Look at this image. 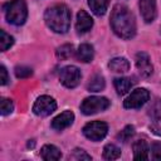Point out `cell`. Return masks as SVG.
<instances>
[{
	"label": "cell",
	"instance_id": "ffe728a7",
	"mask_svg": "<svg viewBox=\"0 0 161 161\" xmlns=\"http://www.w3.org/2000/svg\"><path fill=\"white\" fill-rule=\"evenodd\" d=\"M106 86V82H104V78L102 74L99 73H96L92 75V78L89 79V83H88V91L89 92H101Z\"/></svg>",
	"mask_w": 161,
	"mask_h": 161
},
{
	"label": "cell",
	"instance_id": "603a6c76",
	"mask_svg": "<svg viewBox=\"0 0 161 161\" xmlns=\"http://www.w3.org/2000/svg\"><path fill=\"white\" fill-rule=\"evenodd\" d=\"M14 44V38L5 33V30H0V49L1 52L8 50Z\"/></svg>",
	"mask_w": 161,
	"mask_h": 161
},
{
	"label": "cell",
	"instance_id": "4316f807",
	"mask_svg": "<svg viewBox=\"0 0 161 161\" xmlns=\"http://www.w3.org/2000/svg\"><path fill=\"white\" fill-rule=\"evenodd\" d=\"M69 158L72 160H77V161H82V160H92V157L84 151V150H80V148H75L73 151V153L69 156Z\"/></svg>",
	"mask_w": 161,
	"mask_h": 161
},
{
	"label": "cell",
	"instance_id": "83f0119b",
	"mask_svg": "<svg viewBox=\"0 0 161 161\" xmlns=\"http://www.w3.org/2000/svg\"><path fill=\"white\" fill-rule=\"evenodd\" d=\"M151 153L152 157L155 160H161V143L160 142H155L151 146Z\"/></svg>",
	"mask_w": 161,
	"mask_h": 161
},
{
	"label": "cell",
	"instance_id": "8992f818",
	"mask_svg": "<svg viewBox=\"0 0 161 161\" xmlns=\"http://www.w3.org/2000/svg\"><path fill=\"white\" fill-rule=\"evenodd\" d=\"M82 78L80 70L75 65H67L60 70L59 79L60 83L67 88H75Z\"/></svg>",
	"mask_w": 161,
	"mask_h": 161
},
{
	"label": "cell",
	"instance_id": "44dd1931",
	"mask_svg": "<svg viewBox=\"0 0 161 161\" xmlns=\"http://www.w3.org/2000/svg\"><path fill=\"white\" fill-rule=\"evenodd\" d=\"M121 156V150L113 145V143H108L104 146L103 148V157L106 160H117Z\"/></svg>",
	"mask_w": 161,
	"mask_h": 161
},
{
	"label": "cell",
	"instance_id": "5bb4252c",
	"mask_svg": "<svg viewBox=\"0 0 161 161\" xmlns=\"http://www.w3.org/2000/svg\"><path fill=\"white\" fill-rule=\"evenodd\" d=\"M133 158L135 160H147L148 158V145L145 140H137L132 145Z\"/></svg>",
	"mask_w": 161,
	"mask_h": 161
},
{
	"label": "cell",
	"instance_id": "cb8c5ba5",
	"mask_svg": "<svg viewBox=\"0 0 161 161\" xmlns=\"http://www.w3.org/2000/svg\"><path fill=\"white\" fill-rule=\"evenodd\" d=\"M133 135H135V127L131 126V125H128V126H126V127L118 133L117 138H118L119 141H122V142H127Z\"/></svg>",
	"mask_w": 161,
	"mask_h": 161
},
{
	"label": "cell",
	"instance_id": "ac0fdd59",
	"mask_svg": "<svg viewBox=\"0 0 161 161\" xmlns=\"http://www.w3.org/2000/svg\"><path fill=\"white\" fill-rule=\"evenodd\" d=\"M133 80L131 78H126V77H121V78H116L113 80V84H114V88L117 91V93L119 96L122 94H126L133 86Z\"/></svg>",
	"mask_w": 161,
	"mask_h": 161
},
{
	"label": "cell",
	"instance_id": "5b68a950",
	"mask_svg": "<svg viewBox=\"0 0 161 161\" xmlns=\"http://www.w3.org/2000/svg\"><path fill=\"white\" fill-rule=\"evenodd\" d=\"M108 132V126L107 123L102 121H93L87 123L83 127V135L91 140V141H101L106 137Z\"/></svg>",
	"mask_w": 161,
	"mask_h": 161
},
{
	"label": "cell",
	"instance_id": "e0dca14e",
	"mask_svg": "<svg viewBox=\"0 0 161 161\" xmlns=\"http://www.w3.org/2000/svg\"><path fill=\"white\" fill-rule=\"evenodd\" d=\"M77 57L80 62L83 63H89L92 62L93 57H94V50H93V47L91 44H80L78 47V50H77Z\"/></svg>",
	"mask_w": 161,
	"mask_h": 161
},
{
	"label": "cell",
	"instance_id": "8fae6325",
	"mask_svg": "<svg viewBox=\"0 0 161 161\" xmlns=\"http://www.w3.org/2000/svg\"><path fill=\"white\" fill-rule=\"evenodd\" d=\"M140 10L143 20L146 23H151L156 18V0H141Z\"/></svg>",
	"mask_w": 161,
	"mask_h": 161
},
{
	"label": "cell",
	"instance_id": "3957f363",
	"mask_svg": "<svg viewBox=\"0 0 161 161\" xmlns=\"http://www.w3.org/2000/svg\"><path fill=\"white\" fill-rule=\"evenodd\" d=\"M5 18L10 24L23 25L28 16V9L24 0H11L4 5Z\"/></svg>",
	"mask_w": 161,
	"mask_h": 161
},
{
	"label": "cell",
	"instance_id": "9c48e42d",
	"mask_svg": "<svg viewBox=\"0 0 161 161\" xmlns=\"http://www.w3.org/2000/svg\"><path fill=\"white\" fill-rule=\"evenodd\" d=\"M150 116V128L151 131L161 137V99H157L148 112Z\"/></svg>",
	"mask_w": 161,
	"mask_h": 161
},
{
	"label": "cell",
	"instance_id": "f1b7e54d",
	"mask_svg": "<svg viewBox=\"0 0 161 161\" xmlns=\"http://www.w3.org/2000/svg\"><path fill=\"white\" fill-rule=\"evenodd\" d=\"M9 82V75H8V70L4 65L0 67V84L1 86H5L6 83Z\"/></svg>",
	"mask_w": 161,
	"mask_h": 161
},
{
	"label": "cell",
	"instance_id": "6da1fadb",
	"mask_svg": "<svg viewBox=\"0 0 161 161\" xmlns=\"http://www.w3.org/2000/svg\"><path fill=\"white\" fill-rule=\"evenodd\" d=\"M111 26L114 34L122 39H131L136 35V20L127 6L117 4L111 14Z\"/></svg>",
	"mask_w": 161,
	"mask_h": 161
},
{
	"label": "cell",
	"instance_id": "d4e9b609",
	"mask_svg": "<svg viewBox=\"0 0 161 161\" xmlns=\"http://www.w3.org/2000/svg\"><path fill=\"white\" fill-rule=\"evenodd\" d=\"M14 109V104L11 102V99H8V98H1L0 101V112L3 116H6V114H10Z\"/></svg>",
	"mask_w": 161,
	"mask_h": 161
},
{
	"label": "cell",
	"instance_id": "7c38bea8",
	"mask_svg": "<svg viewBox=\"0 0 161 161\" xmlns=\"http://www.w3.org/2000/svg\"><path fill=\"white\" fill-rule=\"evenodd\" d=\"M74 121V114L72 111H64L63 113L58 114L53 121H52V127L57 131H62L67 127H69Z\"/></svg>",
	"mask_w": 161,
	"mask_h": 161
},
{
	"label": "cell",
	"instance_id": "2e32d148",
	"mask_svg": "<svg viewBox=\"0 0 161 161\" xmlns=\"http://www.w3.org/2000/svg\"><path fill=\"white\" fill-rule=\"evenodd\" d=\"M108 67L114 73H125L130 69V62L123 57H116L111 59V62L108 63Z\"/></svg>",
	"mask_w": 161,
	"mask_h": 161
},
{
	"label": "cell",
	"instance_id": "30bf717a",
	"mask_svg": "<svg viewBox=\"0 0 161 161\" xmlns=\"http://www.w3.org/2000/svg\"><path fill=\"white\" fill-rule=\"evenodd\" d=\"M136 67L143 77H150L153 72V67L151 64L150 57L143 52H140L136 54Z\"/></svg>",
	"mask_w": 161,
	"mask_h": 161
},
{
	"label": "cell",
	"instance_id": "277c9868",
	"mask_svg": "<svg viewBox=\"0 0 161 161\" xmlns=\"http://www.w3.org/2000/svg\"><path fill=\"white\" fill-rule=\"evenodd\" d=\"M109 107V101L106 97H88L80 104V111L84 114H94L97 112L104 111Z\"/></svg>",
	"mask_w": 161,
	"mask_h": 161
},
{
	"label": "cell",
	"instance_id": "4fadbf2b",
	"mask_svg": "<svg viewBox=\"0 0 161 161\" xmlns=\"http://www.w3.org/2000/svg\"><path fill=\"white\" fill-rule=\"evenodd\" d=\"M93 26V19L91 18V15L84 11L80 10L77 14V21H75V29L78 33H87L88 30H91V28Z\"/></svg>",
	"mask_w": 161,
	"mask_h": 161
},
{
	"label": "cell",
	"instance_id": "d6986e66",
	"mask_svg": "<svg viewBox=\"0 0 161 161\" xmlns=\"http://www.w3.org/2000/svg\"><path fill=\"white\" fill-rule=\"evenodd\" d=\"M108 4H109V0H88V5L92 13L96 14L97 16H102L106 14Z\"/></svg>",
	"mask_w": 161,
	"mask_h": 161
},
{
	"label": "cell",
	"instance_id": "ba28073f",
	"mask_svg": "<svg viewBox=\"0 0 161 161\" xmlns=\"http://www.w3.org/2000/svg\"><path fill=\"white\" fill-rule=\"evenodd\" d=\"M57 108V103L55 101L49 97V96H40L34 106H33V112L36 114V116H40V117H47L49 116L50 113H53Z\"/></svg>",
	"mask_w": 161,
	"mask_h": 161
},
{
	"label": "cell",
	"instance_id": "f546056e",
	"mask_svg": "<svg viewBox=\"0 0 161 161\" xmlns=\"http://www.w3.org/2000/svg\"><path fill=\"white\" fill-rule=\"evenodd\" d=\"M28 147H34V141L33 140H31V142L30 141L28 142Z\"/></svg>",
	"mask_w": 161,
	"mask_h": 161
},
{
	"label": "cell",
	"instance_id": "484cf974",
	"mask_svg": "<svg viewBox=\"0 0 161 161\" xmlns=\"http://www.w3.org/2000/svg\"><path fill=\"white\" fill-rule=\"evenodd\" d=\"M33 74V70L31 68L29 67H25V65H18L15 68V75L18 78H28Z\"/></svg>",
	"mask_w": 161,
	"mask_h": 161
},
{
	"label": "cell",
	"instance_id": "9a60e30c",
	"mask_svg": "<svg viewBox=\"0 0 161 161\" xmlns=\"http://www.w3.org/2000/svg\"><path fill=\"white\" fill-rule=\"evenodd\" d=\"M40 155L45 161H57L62 157V152L54 145H45L40 150Z\"/></svg>",
	"mask_w": 161,
	"mask_h": 161
},
{
	"label": "cell",
	"instance_id": "52a82bcc",
	"mask_svg": "<svg viewBox=\"0 0 161 161\" xmlns=\"http://www.w3.org/2000/svg\"><path fill=\"white\" fill-rule=\"evenodd\" d=\"M150 98V93L147 89L145 88H137L133 92H131V94L125 99L123 106L125 108L128 109H136V108H141Z\"/></svg>",
	"mask_w": 161,
	"mask_h": 161
},
{
	"label": "cell",
	"instance_id": "7a4b0ae2",
	"mask_svg": "<svg viewBox=\"0 0 161 161\" xmlns=\"http://www.w3.org/2000/svg\"><path fill=\"white\" fill-rule=\"evenodd\" d=\"M45 24L55 33H67L70 26V10L64 4H55L45 10Z\"/></svg>",
	"mask_w": 161,
	"mask_h": 161
},
{
	"label": "cell",
	"instance_id": "7402d4cb",
	"mask_svg": "<svg viewBox=\"0 0 161 161\" xmlns=\"http://www.w3.org/2000/svg\"><path fill=\"white\" fill-rule=\"evenodd\" d=\"M73 53H74V50H73V45L72 44H63V45H60L57 49V53L55 54H57L58 59L64 60V59L70 58L73 55Z\"/></svg>",
	"mask_w": 161,
	"mask_h": 161
}]
</instances>
